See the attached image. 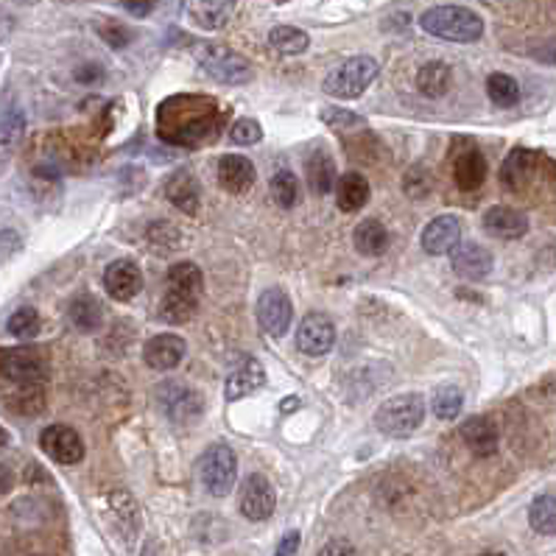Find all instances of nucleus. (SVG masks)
<instances>
[{
	"instance_id": "f257e3e1",
	"label": "nucleus",
	"mask_w": 556,
	"mask_h": 556,
	"mask_svg": "<svg viewBox=\"0 0 556 556\" xmlns=\"http://www.w3.org/2000/svg\"><path fill=\"white\" fill-rule=\"evenodd\" d=\"M422 31L447 43H476L484 34V20L464 6H434L420 17Z\"/></svg>"
},
{
	"instance_id": "f03ea898",
	"label": "nucleus",
	"mask_w": 556,
	"mask_h": 556,
	"mask_svg": "<svg viewBox=\"0 0 556 556\" xmlns=\"http://www.w3.org/2000/svg\"><path fill=\"white\" fill-rule=\"evenodd\" d=\"M425 417V397L422 395H397L388 397L378 411H375V428L383 437L391 439H405L422 425Z\"/></svg>"
},
{
	"instance_id": "7ed1b4c3",
	"label": "nucleus",
	"mask_w": 556,
	"mask_h": 556,
	"mask_svg": "<svg viewBox=\"0 0 556 556\" xmlns=\"http://www.w3.org/2000/svg\"><path fill=\"white\" fill-rule=\"evenodd\" d=\"M378 70L380 68L372 56H353L324 78V93L333 98H344V101L361 98L364 90L378 78Z\"/></svg>"
},
{
	"instance_id": "20e7f679",
	"label": "nucleus",
	"mask_w": 556,
	"mask_h": 556,
	"mask_svg": "<svg viewBox=\"0 0 556 556\" xmlns=\"http://www.w3.org/2000/svg\"><path fill=\"white\" fill-rule=\"evenodd\" d=\"M196 59L201 70L208 73L210 78H216L218 85H246L252 78V68L241 53L230 51L226 45H199L196 48Z\"/></svg>"
},
{
	"instance_id": "39448f33",
	"label": "nucleus",
	"mask_w": 556,
	"mask_h": 556,
	"mask_svg": "<svg viewBox=\"0 0 556 556\" xmlns=\"http://www.w3.org/2000/svg\"><path fill=\"white\" fill-rule=\"evenodd\" d=\"M201 484L204 489L210 492L216 498H224L230 495L235 481H238V459H235V450L230 445H213L204 450L201 456Z\"/></svg>"
},
{
	"instance_id": "423d86ee",
	"label": "nucleus",
	"mask_w": 556,
	"mask_h": 556,
	"mask_svg": "<svg viewBox=\"0 0 556 556\" xmlns=\"http://www.w3.org/2000/svg\"><path fill=\"white\" fill-rule=\"evenodd\" d=\"M0 378L12 386H37L45 378V361L34 347L0 349Z\"/></svg>"
},
{
	"instance_id": "0eeeda50",
	"label": "nucleus",
	"mask_w": 556,
	"mask_h": 556,
	"mask_svg": "<svg viewBox=\"0 0 556 556\" xmlns=\"http://www.w3.org/2000/svg\"><path fill=\"white\" fill-rule=\"evenodd\" d=\"M238 506H241V514L246 520H269L274 514V506H277V495H274V487L272 481L263 476V472H252L249 478L243 481L241 487V498H238Z\"/></svg>"
},
{
	"instance_id": "6e6552de",
	"label": "nucleus",
	"mask_w": 556,
	"mask_h": 556,
	"mask_svg": "<svg viewBox=\"0 0 556 556\" xmlns=\"http://www.w3.org/2000/svg\"><path fill=\"white\" fill-rule=\"evenodd\" d=\"M291 319H294V305H291V299H288V294L282 291V288H269V291L260 294L258 322H260L266 336H272V339L285 336V331L291 327Z\"/></svg>"
},
{
	"instance_id": "1a4fd4ad",
	"label": "nucleus",
	"mask_w": 556,
	"mask_h": 556,
	"mask_svg": "<svg viewBox=\"0 0 556 556\" xmlns=\"http://www.w3.org/2000/svg\"><path fill=\"white\" fill-rule=\"evenodd\" d=\"M39 447L56 464H78L85 459V442H81L78 430H73L70 425H48L39 434Z\"/></svg>"
},
{
	"instance_id": "9d476101",
	"label": "nucleus",
	"mask_w": 556,
	"mask_h": 556,
	"mask_svg": "<svg viewBox=\"0 0 556 556\" xmlns=\"http://www.w3.org/2000/svg\"><path fill=\"white\" fill-rule=\"evenodd\" d=\"M336 344V327L324 314H307L297 327V349L311 358H322Z\"/></svg>"
},
{
	"instance_id": "9b49d317",
	"label": "nucleus",
	"mask_w": 556,
	"mask_h": 556,
	"mask_svg": "<svg viewBox=\"0 0 556 556\" xmlns=\"http://www.w3.org/2000/svg\"><path fill=\"white\" fill-rule=\"evenodd\" d=\"M104 288H107V294L112 299L129 302L135 294H140V288H143L140 266L129 258H120L115 263H110L107 272H104Z\"/></svg>"
},
{
	"instance_id": "f8f14e48",
	"label": "nucleus",
	"mask_w": 556,
	"mask_h": 556,
	"mask_svg": "<svg viewBox=\"0 0 556 556\" xmlns=\"http://www.w3.org/2000/svg\"><path fill=\"white\" fill-rule=\"evenodd\" d=\"M462 243V221L456 216H437L422 230V249L428 255H450Z\"/></svg>"
},
{
	"instance_id": "ddd939ff",
	"label": "nucleus",
	"mask_w": 556,
	"mask_h": 556,
	"mask_svg": "<svg viewBox=\"0 0 556 556\" xmlns=\"http://www.w3.org/2000/svg\"><path fill=\"white\" fill-rule=\"evenodd\" d=\"M184 339L174 336V333H159L154 339L146 341V347H143V361H146L151 369H157V372H171V369H176L184 358Z\"/></svg>"
},
{
	"instance_id": "4468645a",
	"label": "nucleus",
	"mask_w": 556,
	"mask_h": 556,
	"mask_svg": "<svg viewBox=\"0 0 556 556\" xmlns=\"http://www.w3.org/2000/svg\"><path fill=\"white\" fill-rule=\"evenodd\" d=\"M462 439L467 442V447H470L472 453H476L478 459L495 456L498 442H501L498 422L492 420V417H487V414L470 417V420L462 425Z\"/></svg>"
},
{
	"instance_id": "2eb2a0df",
	"label": "nucleus",
	"mask_w": 556,
	"mask_h": 556,
	"mask_svg": "<svg viewBox=\"0 0 556 556\" xmlns=\"http://www.w3.org/2000/svg\"><path fill=\"white\" fill-rule=\"evenodd\" d=\"M484 226H487L489 235H495L501 241H518L528 233V218L518 208L498 204V208H489L484 213Z\"/></svg>"
},
{
	"instance_id": "dca6fc26",
	"label": "nucleus",
	"mask_w": 556,
	"mask_h": 556,
	"mask_svg": "<svg viewBox=\"0 0 556 556\" xmlns=\"http://www.w3.org/2000/svg\"><path fill=\"white\" fill-rule=\"evenodd\" d=\"M453 272L464 280H484L492 272V255L481 243H459L450 252Z\"/></svg>"
},
{
	"instance_id": "f3484780",
	"label": "nucleus",
	"mask_w": 556,
	"mask_h": 556,
	"mask_svg": "<svg viewBox=\"0 0 556 556\" xmlns=\"http://www.w3.org/2000/svg\"><path fill=\"white\" fill-rule=\"evenodd\" d=\"M255 166L241 154H224L218 159V182L226 193H243L255 184Z\"/></svg>"
},
{
	"instance_id": "a211bd4d",
	"label": "nucleus",
	"mask_w": 556,
	"mask_h": 556,
	"mask_svg": "<svg viewBox=\"0 0 556 556\" xmlns=\"http://www.w3.org/2000/svg\"><path fill=\"white\" fill-rule=\"evenodd\" d=\"M166 199L174 204V208H179L182 213L196 216L199 204H201V188H199L196 176L191 171H174L166 179Z\"/></svg>"
},
{
	"instance_id": "6ab92c4d",
	"label": "nucleus",
	"mask_w": 556,
	"mask_h": 556,
	"mask_svg": "<svg viewBox=\"0 0 556 556\" xmlns=\"http://www.w3.org/2000/svg\"><path fill=\"white\" fill-rule=\"evenodd\" d=\"M263 386H266L263 366L249 358L241 369H235V372L226 378V383H224V397H226V403H235V400H243V397L255 395V391H260Z\"/></svg>"
},
{
	"instance_id": "aec40b11",
	"label": "nucleus",
	"mask_w": 556,
	"mask_h": 556,
	"mask_svg": "<svg viewBox=\"0 0 556 556\" xmlns=\"http://www.w3.org/2000/svg\"><path fill=\"white\" fill-rule=\"evenodd\" d=\"M162 400H166V411H168V417H171L174 422H179V425L199 420L201 408H204L196 391L184 388V386H176L174 380H168L166 391H162Z\"/></svg>"
},
{
	"instance_id": "412c9836",
	"label": "nucleus",
	"mask_w": 556,
	"mask_h": 556,
	"mask_svg": "<svg viewBox=\"0 0 556 556\" xmlns=\"http://www.w3.org/2000/svg\"><path fill=\"white\" fill-rule=\"evenodd\" d=\"M540 166V157L528 151V149H514L509 151V157L503 159L501 168V182L506 184L509 191H520L526 188V182H531L534 171Z\"/></svg>"
},
{
	"instance_id": "4be33fe9",
	"label": "nucleus",
	"mask_w": 556,
	"mask_h": 556,
	"mask_svg": "<svg viewBox=\"0 0 556 556\" xmlns=\"http://www.w3.org/2000/svg\"><path fill=\"white\" fill-rule=\"evenodd\" d=\"M182 9L188 14L191 23L204 31H216L226 26V20H230V12H233L226 0H184Z\"/></svg>"
},
{
	"instance_id": "5701e85b",
	"label": "nucleus",
	"mask_w": 556,
	"mask_h": 556,
	"mask_svg": "<svg viewBox=\"0 0 556 556\" xmlns=\"http://www.w3.org/2000/svg\"><path fill=\"white\" fill-rule=\"evenodd\" d=\"M199 302H201V297L166 285V294H162V302H159V319L168 322V324L191 322L196 316V311H199Z\"/></svg>"
},
{
	"instance_id": "b1692460",
	"label": "nucleus",
	"mask_w": 556,
	"mask_h": 556,
	"mask_svg": "<svg viewBox=\"0 0 556 556\" xmlns=\"http://www.w3.org/2000/svg\"><path fill=\"white\" fill-rule=\"evenodd\" d=\"M453 179L462 191H478L487 179V159L478 149H467L453 162Z\"/></svg>"
},
{
	"instance_id": "393cba45",
	"label": "nucleus",
	"mask_w": 556,
	"mask_h": 556,
	"mask_svg": "<svg viewBox=\"0 0 556 556\" xmlns=\"http://www.w3.org/2000/svg\"><path fill=\"white\" fill-rule=\"evenodd\" d=\"M369 201V182L358 171H347L336 182V204L344 213H356Z\"/></svg>"
},
{
	"instance_id": "a878e982",
	"label": "nucleus",
	"mask_w": 556,
	"mask_h": 556,
	"mask_svg": "<svg viewBox=\"0 0 556 556\" xmlns=\"http://www.w3.org/2000/svg\"><path fill=\"white\" fill-rule=\"evenodd\" d=\"M356 249L366 258H380L388 249V230L378 218H366L356 226L353 233Z\"/></svg>"
},
{
	"instance_id": "bb28decb",
	"label": "nucleus",
	"mask_w": 556,
	"mask_h": 556,
	"mask_svg": "<svg viewBox=\"0 0 556 556\" xmlns=\"http://www.w3.org/2000/svg\"><path fill=\"white\" fill-rule=\"evenodd\" d=\"M307 182H311V191L319 196H327L336 191V182H339L336 162L327 151L319 149L316 154H311V159H307Z\"/></svg>"
},
{
	"instance_id": "cd10ccee",
	"label": "nucleus",
	"mask_w": 556,
	"mask_h": 556,
	"mask_svg": "<svg viewBox=\"0 0 556 556\" xmlns=\"http://www.w3.org/2000/svg\"><path fill=\"white\" fill-rule=\"evenodd\" d=\"M70 322L78 327L81 333H95L101 324H104V311H101V302L90 294H78L70 307H68Z\"/></svg>"
},
{
	"instance_id": "c85d7f7f",
	"label": "nucleus",
	"mask_w": 556,
	"mask_h": 556,
	"mask_svg": "<svg viewBox=\"0 0 556 556\" xmlns=\"http://www.w3.org/2000/svg\"><path fill=\"white\" fill-rule=\"evenodd\" d=\"M450 78L453 73L445 61H428L417 70V90L425 98H442L450 90Z\"/></svg>"
},
{
	"instance_id": "c756f323",
	"label": "nucleus",
	"mask_w": 556,
	"mask_h": 556,
	"mask_svg": "<svg viewBox=\"0 0 556 556\" xmlns=\"http://www.w3.org/2000/svg\"><path fill=\"white\" fill-rule=\"evenodd\" d=\"M23 129H26V120H23V115H20L17 110L9 112L4 118V123H0V174L9 168L12 154L17 149L20 137H23Z\"/></svg>"
},
{
	"instance_id": "7c9ffc66",
	"label": "nucleus",
	"mask_w": 556,
	"mask_h": 556,
	"mask_svg": "<svg viewBox=\"0 0 556 556\" xmlns=\"http://www.w3.org/2000/svg\"><path fill=\"white\" fill-rule=\"evenodd\" d=\"M528 526L543 534V537H553L556 534V495H540L528 506Z\"/></svg>"
},
{
	"instance_id": "2f4dec72",
	"label": "nucleus",
	"mask_w": 556,
	"mask_h": 556,
	"mask_svg": "<svg viewBox=\"0 0 556 556\" xmlns=\"http://www.w3.org/2000/svg\"><path fill=\"white\" fill-rule=\"evenodd\" d=\"M269 45L277 53H282V56H297V53L307 51V45H311V37H307L302 29H294V26H277L269 34Z\"/></svg>"
},
{
	"instance_id": "473e14b6",
	"label": "nucleus",
	"mask_w": 556,
	"mask_h": 556,
	"mask_svg": "<svg viewBox=\"0 0 556 556\" xmlns=\"http://www.w3.org/2000/svg\"><path fill=\"white\" fill-rule=\"evenodd\" d=\"M168 288H179V291H191L196 297L204 294V277H201V269L191 260H182V263H174L168 269V280H166Z\"/></svg>"
},
{
	"instance_id": "72a5a7b5",
	"label": "nucleus",
	"mask_w": 556,
	"mask_h": 556,
	"mask_svg": "<svg viewBox=\"0 0 556 556\" xmlns=\"http://www.w3.org/2000/svg\"><path fill=\"white\" fill-rule=\"evenodd\" d=\"M487 93L492 98V104L501 110H509L520 101V85L506 73H492L487 78Z\"/></svg>"
},
{
	"instance_id": "f704fd0d",
	"label": "nucleus",
	"mask_w": 556,
	"mask_h": 556,
	"mask_svg": "<svg viewBox=\"0 0 556 556\" xmlns=\"http://www.w3.org/2000/svg\"><path fill=\"white\" fill-rule=\"evenodd\" d=\"M462 405H464V395L459 386H439L434 391V397H430V408H434V414L442 422L456 420L462 414Z\"/></svg>"
},
{
	"instance_id": "c9c22d12",
	"label": "nucleus",
	"mask_w": 556,
	"mask_h": 556,
	"mask_svg": "<svg viewBox=\"0 0 556 556\" xmlns=\"http://www.w3.org/2000/svg\"><path fill=\"white\" fill-rule=\"evenodd\" d=\"M39 314H37V307L31 305H23V307H17V311L9 316L6 322V331L14 336V339H34L39 333Z\"/></svg>"
},
{
	"instance_id": "e433bc0d",
	"label": "nucleus",
	"mask_w": 556,
	"mask_h": 556,
	"mask_svg": "<svg viewBox=\"0 0 556 556\" xmlns=\"http://www.w3.org/2000/svg\"><path fill=\"white\" fill-rule=\"evenodd\" d=\"M272 196L274 201L280 204V208L291 210L294 204L299 201V182L291 171H280L272 176Z\"/></svg>"
},
{
	"instance_id": "4c0bfd02",
	"label": "nucleus",
	"mask_w": 556,
	"mask_h": 556,
	"mask_svg": "<svg viewBox=\"0 0 556 556\" xmlns=\"http://www.w3.org/2000/svg\"><path fill=\"white\" fill-rule=\"evenodd\" d=\"M434 176H430V171L425 166H411L403 176V191L411 196V199H425L430 193V188H434Z\"/></svg>"
},
{
	"instance_id": "58836bf2",
	"label": "nucleus",
	"mask_w": 556,
	"mask_h": 556,
	"mask_svg": "<svg viewBox=\"0 0 556 556\" xmlns=\"http://www.w3.org/2000/svg\"><path fill=\"white\" fill-rule=\"evenodd\" d=\"M95 31H98V37L104 39V43L110 45V48H115V51H120V48H127L129 43H132V31L123 26V23H115V20H98L95 23Z\"/></svg>"
},
{
	"instance_id": "ea45409f",
	"label": "nucleus",
	"mask_w": 556,
	"mask_h": 556,
	"mask_svg": "<svg viewBox=\"0 0 556 556\" xmlns=\"http://www.w3.org/2000/svg\"><path fill=\"white\" fill-rule=\"evenodd\" d=\"M322 120H324L331 129H336V132L364 127V118H361V115L349 112V110H341V107H324V110H322Z\"/></svg>"
},
{
	"instance_id": "a19ab883",
	"label": "nucleus",
	"mask_w": 556,
	"mask_h": 556,
	"mask_svg": "<svg viewBox=\"0 0 556 556\" xmlns=\"http://www.w3.org/2000/svg\"><path fill=\"white\" fill-rule=\"evenodd\" d=\"M260 137H263V129L255 118H241L230 129V140L235 146H255V143H260Z\"/></svg>"
},
{
	"instance_id": "79ce46f5",
	"label": "nucleus",
	"mask_w": 556,
	"mask_h": 556,
	"mask_svg": "<svg viewBox=\"0 0 556 556\" xmlns=\"http://www.w3.org/2000/svg\"><path fill=\"white\" fill-rule=\"evenodd\" d=\"M20 249H23V238H20L14 230H0V263L14 258Z\"/></svg>"
},
{
	"instance_id": "37998d69",
	"label": "nucleus",
	"mask_w": 556,
	"mask_h": 556,
	"mask_svg": "<svg viewBox=\"0 0 556 556\" xmlns=\"http://www.w3.org/2000/svg\"><path fill=\"white\" fill-rule=\"evenodd\" d=\"M316 556H358V551L349 540H331Z\"/></svg>"
},
{
	"instance_id": "c03bdc74",
	"label": "nucleus",
	"mask_w": 556,
	"mask_h": 556,
	"mask_svg": "<svg viewBox=\"0 0 556 556\" xmlns=\"http://www.w3.org/2000/svg\"><path fill=\"white\" fill-rule=\"evenodd\" d=\"M76 81L78 85H98L101 78H104V70H101V65H81V68H76Z\"/></svg>"
},
{
	"instance_id": "a18cd8bd",
	"label": "nucleus",
	"mask_w": 556,
	"mask_h": 556,
	"mask_svg": "<svg viewBox=\"0 0 556 556\" xmlns=\"http://www.w3.org/2000/svg\"><path fill=\"white\" fill-rule=\"evenodd\" d=\"M299 543H302V534H299V531H288L285 537L280 540V545H277L274 556H297Z\"/></svg>"
},
{
	"instance_id": "49530a36",
	"label": "nucleus",
	"mask_w": 556,
	"mask_h": 556,
	"mask_svg": "<svg viewBox=\"0 0 556 556\" xmlns=\"http://www.w3.org/2000/svg\"><path fill=\"white\" fill-rule=\"evenodd\" d=\"M120 4L132 17H149L157 6V0H120Z\"/></svg>"
},
{
	"instance_id": "de8ad7c7",
	"label": "nucleus",
	"mask_w": 556,
	"mask_h": 556,
	"mask_svg": "<svg viewBox=\"0 0 556 556\" xmlns=\"http://www.w3.org/2000/svg\"><path fill=\"white\" fill-rule=\"evenodd\" d=\"M12 487H14V472L6 464H0V495H9Z\"/></svg>"
},
{
	"instance_id": "09e8293b",
	"label": "nucleus",
	"mask_w": 556,
	"mask_h": 556,
	"mask_svg": "<svg viewBox=\"0 0 556 556\" xmlns=\"http://www.w3.org/2000/svg\"><path fill=\"white\" fill-rule=\"evenodd\" d=\"M9 442H12V437H9V430L0 425V453H4L6 447H9Z\"/></svg>"
},
{
	"instance_id": "8fccbe9b",
	"label": "nucleus",
	"mask_w": 556,
	"mask_h": 556,
	"mask_svg": "<svg viewBox=\"0 0 556 556\" xmlns=\"http://www.w3.org/2000/svg\"><path fill=\"white\" fill-rule=\"evenodd\" d=\"M299 405V400L297 397H288V400H282V411H294Z\"/></svg>"
},
{
	"instance_id": "3c124183",
	"label": "nucleus",
	"mask_w": 556,
	"mask_h": 556,
	"mask_svg": "<svg viewBox=\"0 0 556 556\" xmlns=\"http://www.w3.org/2000/svg\"><path fill=\"white\" fill-rule=\"evenodd\" d=\"M481 556H506V553H501V551H487V553H481Z\"/></svg>"
}]
</instances>
